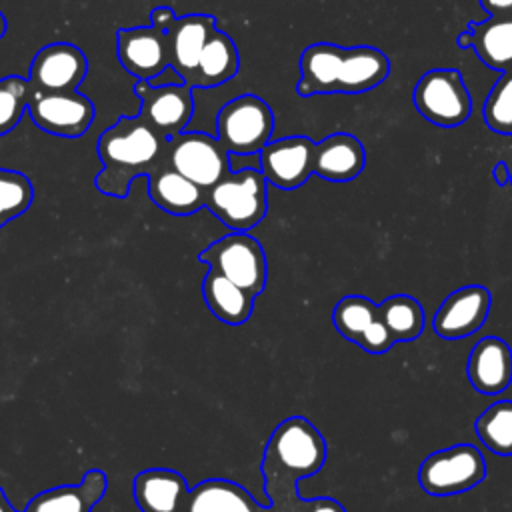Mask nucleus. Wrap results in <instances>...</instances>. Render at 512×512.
Masks as SVG:
<instances>
[{"label": "nucleus", "instance_id": "nucleus-15", "mask_svg": "<svg viewBox=\"0 0 512 512\" xmlns=\"http://www.w3.org/2000/svg\"><path fill=\"white\" fill-rule=\"evenodd\" d=\"M492 296L484 286L472 284L454 290L434 314V332L440 338L456 340L472 336L488 318Z\"/></svg>", "mask_w": 512, "mask_h": 512}, {"label": "nucleus", "instance_id": "nucleus-37", "mask_svg": "<svg viewBox=\"0 0 512 512\" xmlns=\"http://www.w3.org/2000/svg\"><path fill=\"white\" fill-rule=\"evenodd\" d=\"M6 30H8V22H6V16L0 12V38L6 34Z\"/></svg>", "mask_w": 512, "mask_h": 512}, {"label": "nucleus", "instance_id": "nucleus-11", "mask_svg": "<svg viewBox=\"0 0 512 512\" xmlns=\"http://www.w3.org/2000/svg\"><path fill=\"white\" fill-rule=\"evenodd\" d=\"M134 94L142 102L138 116L166 138L184 132L192 120L194 98L192 86L186 82L156 86L152 82L138 80L134 84Z\"/></svg>", "mask_w": 512, "mask_h": 512}, {"label": "nucleus", "instance_id": "nucleus-35", "mask_svg": "<svg viewBox=\"0 0 512 512\" xmlns=\"http://www.w3.org/2000/svg\"><path fill=\"white\" fill-rule=\"evenodd\" d=\"M472 38H474V34H472V30L466 26V30H462L460 34H458V38H456V44H458V48H472Z\"/></svg>", "mask_w": 512, "mask_h": 512}, {"label": "nucleus", "instance_id": "nucleus-14", "mask_svg": "<svg viewBox=\"0 0 512 512\" xmlns=\"http://www.w3.org/2000/svg\"><path fill=\"white\" fill-rule=\"evenodd\" d=\"M116 58L130 76L152 82L168 68V34L154 26L118 28Z\"/></svg>", "mask_w": 512, "mask_h": 512}, {"label": "nucleus", "instance_id": "nucleus-17", "mask_svg": "<svg viewBox=\"0 0 512 512\" xmlns=\"http://www.w3.org/2000/svg\"><path fill=\"white\" fill-rule=\"evenodd\" d=\"M468 380L476 392L496 396L512 382V348L498 336H484L468 356Z\"/></svg>", "mask_w": 512, "mask_h": 512}, {"label": "nucleus", "instance_id": "nucleus-1", "mask_svg": "<svg viewBox=\"0 0 512 512\" xmlns=\"http://www.w3.org/2000/svg\"><path fill=\"white\" fill-rule=\"evenodd\" d=\"M268 504H260L244 486L226 478H206L190 488L184 512H346L328 496L302 498L298 482L304 472L284 464L270 452L260 462Z\"/></svg>", "mask_w": 512, "mask_h": 512}, {"label": "nucleus", "instance_id": "nucleus-28", "mask_svg": "<svg viewBox=\"0 0 512 512\" xmlns=\"http://www.w3.org/2000/svg\"><path fill=\"white\" fill-rule=\"evenodd\" d=\"M34 200L30 178L18 170L0 168V228L22 216Z\"/></svg>", "mask_w": 512, "mask_h": 512}, {"label": "nucleus", "instance_id": "nucleus-24", "mask_svg": "<svg viewBox=\"0 0 512 512\" xmlns=\"http://www.w3.org/2000/svg\"><path fill=\"white\" fill-rule=\"evenodd\" d=\"M476 56L492 70H512V16H490L484 22H468Z\"/></svg>", "mask_w": 512, "mask_h": 512}, {"label": "nucleus", "instance_id": "nucleus-31", "mask_svg": "<svg viewBox=\"0 0 512 512\" xmlns=\"http://www.w3.org/2000/svg\"><path fill=\"white\" fill-rule=\"evenodd\" d=\"M394 336L390 334V330L384 326V322L380 320V316L362 332V336L358 338V346L370 354H384L394 346Z\"/></svg>", "mask_w": 512, "mask_h": 512}, {"label": "nucleus", "instance_id": "nucleus-23", "mask_svg": "<svg viewBox=\"0 0 512 512\" xmlns=\"http://www.w3.org/2000/svg\"><path fill=\"white\" fill-rule=\"evenodd\" d=\"M240 56L236 42L222 30H214L200 54L192 88H214L236 76Z\"/></svg>", "mask_w": 512, "mask_h": 512}, {"label": "nucleus", "instance_id": "nucleus-7", "mask_svg": "<svg viewBox=\"0 0 512 512\" xmlns=\"http://www.w3.org/2000/svg\"><path fill=\"white\" fill-rule=\"evenodd\" d=\"M412 102L432 124L452 128L466 122L472 114V98L454 68H434L420 76L414 86Z\"/></svg>", "mask_w": 512, "mask_h": 512}, {"label": "nucleus", "instance_id": "nucleus-20", "mask_svg": "<svg viewBox=\"0 0 512 512\" xmlns=\"http://www.w3.org/2000/svg\"><path fill=\"white\" fill-rule=\"evenodd\" d=\"M366 164L364 144L348 134L334 132L314 148V174L330 182H348L360 176Z\"/></svg>", "mask_w": 512, "mask_h": 512}, {"label": "nucleus", "instance_id": "nucleus-26", "mask_svg": "<svg viewBox=\"0 0 512 512\" xmlns=\"http://www.w3.org/2000/svg\"><path fill=\"white\" fill-rule=\"evenodd\" d=\"M480 442L498 456H512V400L490 404L474 422Z\"/></svg>", "mask_w": 512, "mask_h": 512}, {"label": "nucleus", "instance_id": "nucleus-2", "mask_svg": "<svg viewBox=\"0 0 512 512\" xmlns=\"http://www.w3.org/2000/svg\"><path fill=\"white\" fill-rule=\"evenodd\" d=\"M168 140L140 116H120L96 144L102 170L94 186L104 196L126 198L134 178L148 176L166 164Z\"/></svg>", "mask_w": 512, "mask_h": 512}, {"label": "nucleus", "instance_id": "nucleus-16", "mask_svg": "<svg viewBox=\"0 0 512 512\" xmlns=\"http://www.w3.org/2000/svg\"><path fill=\"white\" fill-rule=\"evenodd\" d=\"M216 30V18L210 14H186L176 20L168 32V66L178 78L192 86L200 54Z\"/></svg>", "mask_w": 512, "mask_h": 512}, {"label": "nucleus", "instance_id": "nucleus-4", "mask_svg": "<svg viewBox=\"0 0 512 512\" xmlns=\"http://www.w3.org/2000/svg\"><path fill=\"white\" fill-rule=\"evenodd\" d=\"M204 206L226 228L248 232L258 226L268 212V180L260 168L230 170L206 190Z\"/></svg>", "mask_w": 512, "mask_h": 512}, {"label": "nucleus", "instance_id": "nucleus-18", "mask_svg": "<svg viewBox=\"0 0 512 512\" xmlns=\"http://www.w3.org/2000/svg\"><path fill=\"white\" fill-rule=\"evenodd\" d=\"M190 486L172 468H146L132 480V496L140 512H184Z\"/></svg>", "mask_w": 512, "mask_h": 512}, {"label": "nucleus", "instance_id": "nucleus-3", "mask_svg": "<svg viewBox=\"0 0 512 512\" xmlns=\"http://www.w3.org/2000/svg\"><path fill=\"white\" fill-rule=\"evenodd\" d=\"M390 74L388 56L374 46L342 48L316 42L300 56V80L296 92L302 98L314 94H360L380 86Z\"/></svg>", "mask_w": 512, "mask_h": 512}, {"label": "nucleus", "instance_id": "nucleus-21", "mask_svg": "<svg viewBox=\"0 0 512 512\" xmlns=\"http://www.w3.org/2000/svg\"><path fill=\"white\" fill-rule=\"evenodd\" d=\"M150 200L172 216H190L206 204V190L168 162L146 176Z\"/></svg>", "mask_w": 512, "mask_h": 512}, {"label": "nucleus", "instance_id": "nucleus-5", "mask_svg": "<svg viewBox=\"0 0 512 512\" xmlns=\"http://www.w3.org/2000/svg\"><path fill=\"white\" fill-rule=\"evenodd\" d=\"M274 132V112L256 94L228 100L216 116V134L228 154H258Z\"/></svg>", "mask_w": 512, "mask_h": 512}, {"label": "nucleus", "instance_id": "nucleus-8", "mask_svg": "<svg viewBox=\"0 0 512 512\" xmlns=\"http://www.w3.org/2000/svg\"><path fill=\"white\" fill-rule=\"evenodd\" d=\"M486 478L482 452L472 444H456L432 452L418 470V482L432 496H452L472 490Z\"/></svg>", "mask_w": 512, "mask_h": 512}, {"label": "nucleus", "instance_id": "nucleus-29", "mask_svg": "<svg viewBox=\"0 0 512 512\" xmlns=\"http://www.w3.org/2000/svg\"><path fill=\"white\" fill-rule=\"evenodd\" d=\"M484 122L496 134H512V70L502 72L484 102Z\"/></svg>", "mask_w": 512, "mask_h": 512}, {"label": "nucleus", "instance_id": "nucleus-22", "mask_svg": "<svg viewBox=\"0 0 512 512\" xmlns=\"http://www.w3.org/2000/svg\"><path fill=\"white\" fill-rule=\"evenodd\" d=\"M202 296L212 316L232 326L244 324L252 316L256 300L250 292H246L214 268H208L202 280Z\"/></svg>", "mask_w": 512, "mask_h": 512}, {"label": "nucleus", "instance_id": "nucleus-38", "mask_svg": "<svg viewBox=\"0 0 512 512\" xmlns=\"http://www.w3.org/2000/svg\"><path fill=\"white\" fill-rule=\"evenodd\" d=\"M510 184H512V176H510Z\"/></svg>", "mask_w": 512, "mask_h": 512}, {"label": "nucleus", "instance_id": "nucleus-30", "mask_svg": "<svg viewBox=\"0 0 512 512\" xmlns=\"http://www.w3.org/2000/svg\"><path fill=\"white\" fill-rule=\"evenodd\" d=\"M30 84L22 76L0 78V136L12 132L28 110Z\"/></svg>", "mask_w": 512, "mask_h": 512}, {"label": "nucleus", "instance_id": "nucleus-12", "mask_svg": "<svg viewBox=\"0 0 512 512\" xmlns=\"http://www.w3.org/2000/svg\"><path fill=\"white\" fill-rule=\"evenodd\" d=\"M316 142L308 136H284L270 140L258 152V168L268 184L280 190L300 188L314 174Z\"/></svg>", "mask_w": 512, "mask_h": 512}, {"label": "nucleus", "instance_id": "nucleus-27", "mask_svg": "<svg viewBox=\"0 0 512 512\" xmlns=\"http://www.w3.org/2000/svg\"><path fill=\"white\" fill-rule=\"evenodd\" d=\"M378 318V304L360 294L344 296L332 310L334 328L350 342H358L362 332Z\"/></svg>", "mask_w": 512, "mask_h": 512}, {"label": "nucleus", "instance_id": "nucleus-25", "mask_svg": "<svg viewBox=\"0 0 512 512\" xmlns=\"http://www.w3.org/2000/svg\"><path fill=\"white\" fill-rule=\"evenodd\" d=\"M378 316L396 342H410L418 338L426 322L422 304L408 294L388 296L378 304Z\"/></svg>", "mask_w": 512, "mask_h": 512}, {"label": "nucleus", "instance_id": "nucleus-19", "mask_svg": "<svg viewBox=\"0 0 512 512\" xmlns=\"http://www.w3.org/2000/svg\"><path fill=\"white\" fill-rule=\"evenodd\" d=\"M108 490L102 470H88L78 484H62L32 496L24 512H92Z\"/></svg>", "mask_w": 512, "mask_h": 512}, {"label": "nucleus", "instance_id": "nucleus-34", "mask_svg": "<svg viewBox=\"0 0 512 512\" xmlns=\"http://www.w3.org/2000/svg\"><path fill=\"white\" fill-rule=\"evenodd\" d=\"M510 176H512V172L508 170L506 162H496V164H494V168H492V178H494V182H496L498 186H508V184H510Z\"/></svg>", "mask_w": 512, "mask_h": 512}, {"label": "nucleus", "instance_id": "nucleus-32", "mask_svg": "<svg viewBox=\"0 0 512 512\" xmlns=\"http://www.w3.org/2000/svg\"><path fill=\"white\" fill-rule=\"evenodd\" d=\"M176 20H178L176 12H174L172 8H168V6H156V8L150 12V26L158 28V30L164 32V34H168V32L172 30V26L176 24Z\"/></svg>", "mask_w": 512, "mask_h": 512}, {"label": "nucleus", "instance_id": "nucleus-10", "mask_svg": "<svg viewBox=\"0 0 512 512\" xmlns=\"http://www.w3.org/2000/svg\"><path fill=\"white\" fill-rule=\"evenodd\" d=\"M28 114L32 122L54 136L78 138L88 132L96 118L92 100L78 90L72 92H36L30 90Z\"/></svg>", "mask_w": 512, "mask_h": 512}, {"label": "nucleus", "instance_id": "nucleus-33", "mask_svg": "<svg viewBox=\"0 0 512 512\" xmlns=\"http://www.w3.org/2000/svg\"><path fill=\"white\" fill-rule=\"evenodd\" d=\"M480 6L490 16H512V0H480Z\"/></svg>", "mask_w": 512, "mask_h": 512}, {"label": "nucleus", "instance_id": "nucleus-6", "mask_svg": "<svg viewBox=\"0 0 512 512\" xmlns=\"http://www.w3.org/2000/svg\"><path fill=\"white\" fill-rule=\"evenodd\" d=\"M198 260L224 274L254 298L266 288V254L262 244L248 232H232L214 240L198 254Z\"/></svg>", "mask_w": 512, "mask_h": 512}, {"label": "nucleus", "instance_id": "nucleus-9", "mask_svg": "<svg viewBox=\"0 0 512 512\" xmlns=\"http://www.w3.org/2000/svg\"><path fill=\"white\" fill-rule=\"evenodd\" d=\"M166 162L208 190L222 176L230 172L228 150L218 140V136H210L204 132H180L168 140Z\"/></svg>", "mask_w": 512, "mask_h": 512}, {"label": "nucleus", "instance_id": "nucleus-36", "mask_svg": "<svg viewBox=\"0 0 512 512\" xmlns=\"http://www.w3.org/2000/svg\"><path fill=\"white\" fill-rule=\"evenodd\" d=\"M0 512H18V510L10 504V500L6 498V494H4L2 488H0Z\"/></svg>", "mask_w": 512, "mask_h": 512}, {"label": "nucleus", "instance_id": "nucleus-13", "mask_svg": "<svg viewBox=\"0 0 512 512\" xmlns=\"http://www.w3.org/2000/svg\"><path fill=\"white\" fill-rule=\"evenodd\" d=\"M86 74L88 60L76 44L52 42L34 54L28 84L36 92H72L78 90Z\"/></svg>", "mask_w": 512, "mask_h": 512}]
</instances>
